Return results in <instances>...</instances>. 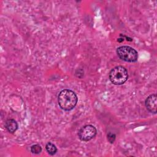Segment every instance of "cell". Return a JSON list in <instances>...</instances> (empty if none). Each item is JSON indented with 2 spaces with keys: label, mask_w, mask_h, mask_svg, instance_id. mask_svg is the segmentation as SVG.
Segmentation results:
<instances>
[{
  "label": "cell",
  "mask_w": 157,
  "mask_h": 157,
  "mask_svg": "<svg viewBox=\"0 0 157 157\" xmlns=\"http://www.w3.org/2000/svg\"><path fill=\"white\" fill-rule=\"evenodd\" d=\"M128 78V71L124 67L121 66L113 67L109 73V79L114 85H122L126 82Z\"/></svg>",
  "instance_id": "2"
},
{
  "label": "cell",
  "mask_w": 157,
  "mask_h": 157,
  "mask_svg": "<svg viewBox=\"0 0 157 157\" xmlns=\"http://www.w3.org/2000/svg\"><path fill=\"white\" fill-rule=\"evenodd\" d=\"M145 106L147 109L151 113L155 114L157 111V96L155 94H152L147 97L145 100Z\"/></svg>",
  "instance_id": "5"
},
{
  "label": "cell",
  "mask_w": 157,
  "mask_h": 157,
  "mask_svg": "<svg viewBox=\"0 0 157 157\" xmlns=\"http://www.w3.org/2000/svg\"><path fill=\"white\" fill-rule=\"evenodd\" d=\"M77 101L78 98L76 94L71 90H63L58 94V104L63 110L66 111L73 109L76 105Z\"/></svg>",
  "instance_id": "1"
},
{
  "label": "cell",
  "mask_w": 157,
  "mask_h": 157,
  "mask_svg": "<svg viewBox=\"0 0 157 157\" xmlns=\"http://www.w3.org/2000/svg\"><path fill=\"white\" fill-rule=\"evenodd\" d=\"M31 151L34 154H39L42 151V147L38 144L33 145L31 147Z\"/></svg>",
  "instance_id": "8"
},
{
  "label": "cell",
  "mask_w": 157,
  "mask_h": 157,
  "mask_svg": "<svg viewBox=\"0 0 157 157\" xmlns=\"http://www.w3.org/2000/svg\"><path fill=\"white\" fill-rule=\"evenodd\" d=\"M118 57L126 62H136L138 58L137 52L129 46H121L117 49Z\"/></svg>",
  "instance_id": "3"
},
{
  "label": "cell",
  "mask_w": 157,
  "mask_h": 157,
  "mask_svg": "<svg viewBox=\"0 0 157 157\" xmlns=\"http://www.w3.org/2000/svg\"><path fill=\"white\" fill-rule=\"evenodd\" d=\"M5 128L9 132L13 133L18 129V123L13 119H8L6 121Z\"/></svg>",
  "instance_id": "6"
},
{
  "label": "cell",
  "mask_w": 157,
  "mask_h": 157,
  "mask_svg": "<svg viewBox=\"0 0 157 157\" xmlns=\"http://www.w3.org/2000/svg\"><path fill=\"white\" fill-rule=\"evenodd\" d=\"M97 133L96 128L91 124H87L82 127L78 132V138L82 141H89L95 137Z\"/></svg>",
  "instance_id": "4"
},
{
  "label": "cell",
  "mask_w": 157,
  "mask_h": 157,
  "mask_svg": "<svg viewBox=\"0 0 157 157\" xmlns=\"http://www.w3.org/2000/svg\"><path fill=\"white\" fill-rule=\"evenodd\" d=\"M116 136L115 134L112 132H109L107 134V140L110 144H113L115 140Z\"/></svg>",
  "instance_id": "9"
},
{
  "label": "cell",
  "mask_w": 157,
  "mask_h": 157,
  "mask_svg": "<svg viewBox=\"0 0 157 157\" xmlns=\"http://www.w3.org/2000/svg\"><path fill=\"white\" fill-rule=\"evenodd\" d=\"M45 148L48 153L50 155H54L57 152V148L51 142H48L46 144Z\"/></svg>",
  "instance_id": "7"
}]
</instances>
